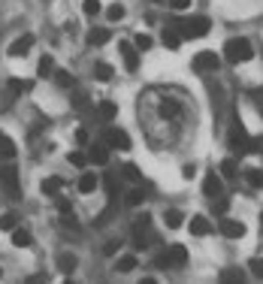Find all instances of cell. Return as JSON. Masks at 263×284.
<instances>
[{"label": "cell", "instance_id": "obj_31", "mask_svg": "<svg viewBox=\"0 0 263 284\" xmlns=\"http://www.w3.org/2000/svg\"><path fill=\"white\" fill-rule=\"evenodd\" d=\"M106 18H109V21H121V18H124V6H121V3H112V6L106 9Z\"/></svg>", "mask_w": 263, "mask_h": 284}, {"label": "cell", "instance_id": "obj_4", "mask_svg": "<svg viewBox=\"0 0 263 284\" xmlns=\"http://www.w3.org/2000/svg\"><path fill=\"white\" fill-rule=\"evenodd\" d=\"M103 142H106L109 148H118V151H127V148H130V136H127L121 127H106Z\"/></svg>", "mask_w": 263, "mask_h": 284}, {"label": "cell", "instance_id": "obj_7", "mask_svg": "<svg viewBox=\"0 0 263 284\" xmlns=\"http://www.w3.org/2000/svg\"><path fill=\"white\" fill-rule=\"evenodd\" d=\"M218 63H221V58H218L215 52L206 49V52H200L197 58H194V70H197V73H215Z\"/></svg>", "mask_w": 263, "mask_h": 284}, {"label": "cell", "instance_id": "obj_23", "mask_svg": "<svg viewBox=\"0 0 263 284\" xmlns=\"http://www.w3.org/2000/svg\"><path fill=\"white\" fill-rule=\"evenodd\" d=\"M58 269L61 272H73L76 269V254H58Z\"/></svg>", "mask_w": 263, "mask_h": 284}, {"label": "cell", "instance_id": "obj_6", "mask_svg": "<svg viewBox=\"0 0 263 284\" xmlns=\"http://www.w3.org/2000/svg\"><path fill=\"white\" fill-rule=\"evenodd\" d=\"M118 52H121V61L127 67V73H136L139 70V49L133 42H118Z\"/></svg>", "mask_w": 263, "mask_h": 284}, {"label": "cell", "instance_id": "obj_18", "mask_svg": "<svg viewBox=\"0 0 263 284\" xmlns=\"http://www.w3.org/2000/svg\"><path fill=\"white\" fill-rule=\"evenodd\" d=\"M61 188H64V179H58V176H52V179L42 182V193H46V196H58Z\"/></svg>", "mask_w": 263, "mask_h": 284}, {"label": "cell", "instance_id": "obj_37", "mask_svg": "<svg viewBox=\"0 0 263 284\" xmlns=\"http://www.w3.org/2000/svg\"><path fill=\"white\" fill-rule=\"evenodd\" d=\"M124 179H127V182H139V179H142V172H139L133 163H127V166H124Z\"/></svg>", "mask_w": 263, "mask_h": 284}, {"label": "cell", "instance_id": "obj_2", "mask_svg": "<svg viewBox=\"0 0 263 284\" xmlns=\"http://www.w3.org/2000/svg\"><path fill=\"white\" fill-rule=\"evenodd\" d=\"M224 58L230 63H245V61L254 58V46H251L245 36H233V39L224 42Z\"/></svg>", "mask_w": 263, "mask_h": 284}, {"label": "cell", "instance_id": "obj_25", "mask_svg": "<svg viewBox=\"0 0 263 284\" xmlns=\"http://www.w3.org/2000/svg\"><path fill=\"white\" fill-rule=\"evenodd\" d=\"M164 46L166 49H179V46H182V33L172 31V28H166L164 31Z\"/></svg>", "mask_w": 263, "mask_h": 284}, {"label": "cell", "instance_id": "obj_28", "mask_svg": "<svg viewBox=\"0 0 263 284\" xmlns=\"http://www.w3.org/2000/svg\"><path fill=\"white\" fill-rule=\"evenodd\" d=\"M124 203H127V206H142V203H145V190H142V188H133L130 193L124 196Z\"/></svg>", "mask_w": 263, "mask_h": 284}, {"label": "cell", "instance_id": "obj_30", "mask_svg": "<svg viewBox=\"0 0 263 284\" xmlns=\"http://www.w3.org/2000/svg\"><path fill=\"white\" fill-rule=\"evenodd\" d=\"M245 179L251 188H263V172L260 169H245Z\"/></svg>", "mask_w": 263, "mask_h": 284}, {"label": "cell", "instance_id": "obj_44", "mask_svg": "<svg viewBox=\"0 0 263 284\" xmlns=\"http://www.w3.org/2000/svg\"><path fill=\"white\" fill-rule=\"evenodd\" d=\"M58 209H61V215H70V212H73V209H70V203L61 200V196H58Z\"/></svg>", "mask_w": 263, "mask_h": 284}, {"label": "cell", "instance_id": "obj_43", "mask_svg": "<svg viewBox=\"0 0 263 284\" xmlns=\"http://www.w3.org/2000/svg\"><path fill=\"white\" fill-rule=\"evenodd\" d=\"M194 172H197V166H194V163H188V166L182 169V179H194Z\"/></svg>", "mask_w": 263, "mask_h": 284}, {"label": "cell", "instance_id": "obj_33", "mask_svg": "<svg viewBox=\"0 0 263 284\" xmlns=\"http://www.w3.org/2000/svg\"><path fill=\"white\" fill-rule=\"evenodd\" d=\"M9 91H12V94H25V91H31V82H21V79H9Z\"/></svg>", "mask_w": 263, "mask_h": 284}, {"label": "cell", "instance_id": "obj_39", "mask_svg": "<svg viewBox=\"0 0 263 284\" xmlns=\"http://www.w3.org/2000/svg\"><path fill=\"white\" fill-rule=\"evenodd\" d=\"M212 203H215V212H218V215H224V212L230 209V200H224V196H218V200H212Z\"/></svg>", "mask_w": 263, "mask_h": 284}, {"label": "cell", "instance_id": "obj_26", "mask_svg": "<svg viewBox=\"0 0 263 284\" xmlns=\"http://www.w3.org/2000/svg\"><path fill=\"white\" fill-rule=\"evenodd\" d=\"M94 76H97L100 82H109V79H112V76H115V70H112V67H109V63H94Z\"/></svg>", "mask_w": 263, "mask_h": 284}, {"label": "cell", "instance_id": "obj_13", "mask_svg": "<svg viewBox=\"0 0 263 284\" xmlns=\"http://www.w3.org/2000/svg\"><path fill=\"white\" fill-rule=\"evenodd\" d=\"M158 115H161V118H179V115H182L179 100H164V103L158 106Z\"/></svg>", "mask_w": 263, "mask_h": 284}, {"label": "cell", "instance_id": "obj_24", "mask_svg": "<svg viewBox=\"0 0 263 284\" xmlns=\"http://www.w3.org/2000/svg\"><path fill=\"white\" fill-rule=\"evenodd\" d=\"M164 221L169 230H176V227H182V221H185V215L179 212V209H169V212H164Z\"/></svg>", "mask_w": 263, "mask_h": 284}, {"label": "cell", "instance_id": "obj_14", "mask_svg": "<svg viewBox=\"0 0 263 284\" xmlns=\"http://www.w3.org/2000/svg\"><path fill=\"white\" fill-rule=\"evenodd\" d=\"M209 230H212V224L206 215H194L191 218V236H209Z\"/></svg>", "mask_w": 263, "mask_h": 284}, {"label": "cell", "instance_id": "obj_22", "mask_svg": "<svg viewBox=\"0 0 263 284\" xmlns=\"http://www.w3.org/2000/svg\"><path fill=\"white\" fill-rule=\"evenodd\" d=\"M31 233H28V230H12V245H15V248H31Z\"/></svg>", "mask_w": 263, "mask_h": 284}, {"label": "cell", "instance_id": "obj_11", "mask_svg": "<svg viewBox=\"0 0 263 284\" xmlns=\"http://www.w3.org/2000/svg\"><path fill=\"white\" fill-rule=\"evenodd\" d=\"M203 193H206L209 200H215V196H221V179H218L215 172H209V176L203 179Z\"/></svg>", "mask_w": 263, "mask_h": 284}, {"label": "cell", "instance_id": "obj_8", "mask_svg": "<svg viewBox=\"0 0 263 284\" xmlns=\"http://www.w3.org/2000/svg\"><path fill=\"white\" fill-rule=\"evenodd\" d=\"M0 182H3V188L9 196H18L21 190H18V172L12 169V166H6V169H0Z\"/></svg>", "mask_w": 263, "mask_h": 284}, {"label": "cell", "instance_id": "obj_32", "mask_svg": "<svg viewBox=\"0 0 263 284\" xmlns=\"http://www.w3.org/2000/svg\"><path fill=\"white\" fill-rule=\"evenodd\" d=\"M133 46H136L139 52H148V49H151V36H148V33H136V39H133Z\"/></svg>", "mask_w": 263, "mask_h": 284}, {"label": "cell", "instance_id": "obj_41", "mask_svg": "<svg viewBox=\"0 0 263 284\" xmlns=\"http://www.w3.org/2000/svg\"><path fill=\"white\" fill-rule=\"evenodd\" d=\"M191 3H194V0H169V6H172L176 12H182V9H188Z\"/></svg>", "mask_w": 263, "mask_h": 284}, {"label": "cell", "instance_id": "obj_36", "mask_svg": "<svg viewBox=\"0 0 263 284\" xmlns=\"http://www.w3.org/2000/svg\"><path fill=\"white\" fill-rule=\"evenodd\" d=\"M15 224H18V218H15L12 212H6V215L0 218V230H15Z\"/></svg>", "mask_w": 263, "mask_h": 284}, {"label": "cell", "instance_id": "obj_17", "mask_svg": "<svg viewBox=\"0 0 263 284\" xmlns=\"http://www.w3.org/2000/svg\"><path fill=\"white\" fill-rule=\"evenodd\" d=\"M52 73H55V58H52V55H42L39 63H36V76L46 79V76H52Z\"/></svg>", "mask_w": 263, "mask_h": 284}, {"label": "cell", "instance_id": "obj_1", "mask_svg": "<svg viewBox=\"0 0 263 284\" xmlns=\"http://www.w3.org/2000/svg\"><path fill=\"white\" fill-rule=\"evenodd\" d=\"M172 28L182 33V39H197V36H206V33H209L212 21H209L206 15H194V18H176Z\"/></svg>", "mask_w": 263, "mask_h": 284}, {"label": "cell", "instance_id": "obj_29", "mask_svg": "<svg viewBox=\"0 0 263 284\" xmlns=\"http://www.w3.org/2000/svg\"><path fill=\"white\" fill-rule=\"evenodd\" d=\"M82 12H85L88 18L100 15V0H82Z\"/></svg>", "mask_w": 263, "mask_h": 284}, {"label": "cell", "instance_id": "obj_9", "mask_svg": "<svg viewBox=\"0 0 263 284\" xmlns=\"http://www.w3.org/2000/svg\"><path fill=\"white\" fill-rule=\"evenodd\" d=\"M31 49H33V33H25V36H18V39L9 46V58H25Z\"/></svg>", "mask_w": 263, "mask_h": 284}, {"label": "cell", "instance_id": "obj_20", "mask_svg": "<svg viewBox=\"0 0 263 284\" xmlns=\"http://www.w3.org/2000/svg\"><path fill=\"white\" fill-rule=\"evenodd\" d=\"M136 266H139V260H136L133 254H124V257L115 260V269H118V272H133Z\"/></svg>", "mask_w": 263, "mask_h": 284}, {"label": "cell", "instance_id": "obj_45", "mask_svg": "<svg viewBox=\"0 0 263 284\" xmlns=\"http://www.w3.org/2000/svg\"><path fill=\"white\" fill-rule=\"evenodd\" d=\"M106 190L115 193V176H106Z\"/></svg>", "mask_w": 263, "mask_h": 284}, {"label": "cell", "instance_id": "obj_40", "mask_svg": "<svg viewBox=\"0 0 263 284\" xmlns=\"http://www.w3.org/2000/svg\"><path fill=\"white\" fill-rule=\"evenodd\" d=\"M70 163H73V166H85V163H88V155H82V151H73V155H70Z\"/></svg>", "mask_w": 263, "mask_h": 284}, {"label": "cell", "instance_id": "obj_12", "mask_svg": "<svg viewBox=\"0 0 263 284\" xmlns=\"http://www.w3.org/2000/svg\"><path fill=\"white\" fill-rule=\"evenodd\" d=\"M88 160H91L94 166H106V163H109V145H91Z\"/></svg>", "mask_w": 263, "mask_h": 284}, {"label": "cell", "instance_id": "obj_42", "mask_svg": "<svg viewBox=\"0 0 263 284\" xmlns=\"http://www.w3.org/2000/svg\"><path fill=\"white\" fill-rule=\"evenodd\" d=\"M76 142L79 145H88V130H76Z\"/></svg>", "mask_w": 263, "mask_h": 284}, {"label": "cell", "instance_id": "obj_19", "mask_svg": "<svg viewBox=\"0 0 263 284\" xmlns=\"http://www.w3.org/2000/svg\"><path fill=\"white\" fill-rule=\"evenodd\" d=\"M97 176H94V172H82V179H79V190H82V193H94V190H97Z\"/></svg>", "mask_w": 263, "mask_h": 284}, {"label": "cell", "instance_id": "obj_27", "mask_svg": "<svg viewBox=\"0 0 263 284\" xmlns=\"http://www.w3.org/2000/svg\"><path fill=\"white\" fill-rule=\"evenodd\" d=\"M221 281H224V284L245 281V272H242V269H224V272H221Z\"/></svg>", "mask_w": 263, "mask_h": 284}, {"label": "cell", "instance_id": "obj_15", "mask_svg": "<svg viewBox=\"0 0 263 284\" xmlns=\"http://www.w3.org/2000/svg\"><path fill=\"white\" fill-rule=\"evenodd\" d=\"M109 36H112V33L106 31V28H94V31H88L85 39H88V46H106V42H109Z\"/></svg>", "mask_w": 263, "mask_h": 284}, {"label": "cell", "instance_id": "obj_3", "mask_svg": "<svg viewBox=\"0 0 263 284\" xmlns=\"http://www.w3.org/2000/svg\"><path fill=\"white\" fill-rule=\"evenodd\" d=\"M185 263H188V248H185V245H169V248L155 260L158 269H172V266H185Z\"/></svg>", "mask_w": 263, "mask_h": 284}, {"label": "cell", "instance_id": "obj_34", "mask_svg": "<svg viewBox=\"0 0 263 284\" xmlns=\"http://www.w3.org/2000/svg\"><path fill=\"white\" fill-rule=\"evenodd\" d=\"M248 269H251L254 278H263V257H251L248 260Z\"/></svg>", "mask_w": 263, "mask_h": 284}, {"label": "cell", "instance_id": "obj_5", "mask_svg": "<svg viewBox=\"0 0 263 284\" xmlns=\"http://www.w3.org/2000/svg\"><path fill=\"white\" fill-rule=\"evenodd\" d=\"M230 148L239 151V155H242V151H251V136H248V130L242 124H236L230 130Z\"/></svg>", "mask_w": 263, "mask_h": 284}, {"label": "cell", "instance_id": "obj_10", "mask_svg": "<svg viewBox=\"0 0 263 284\" xmlns=\"http://www.w3.org/2000/svg\"><path fill=\"white\" fill-rule=\"evenodd\" d=\"M218 227H221V236H227V239H242V236H245V224H242V221L224 218Z\"/></svg>", "mask_w": 263, "mask_h": 284}, {"label": "cell", "instance_id": "obj_16", "mask_svg": "<svg viewBox=\"0 0 263 284\" xmlns=\"http://www.w3.org/2000/svg\"><path fill=\"white\" fill-rule=\"evenodd\" d=\"M12 158H15V142L6 133H0V160H12Z\"/></svg>", "mask_w": 263, "mask_h": 284}, {"label": "cell", "instance_id": "obj_47", "mask_svg": "<svg viewBox=\"0 0 263 284\" xmlns=\"http://www.w3.org/2000/svg\"><path fill=\"white\" fill-rule=\"evenodd\" d=\"M260 227H263V218H260Z\"/></svg>", "mask_w": 263, "mask_h": 284}, {"label": "cell", "instance_id": "obj_38", "mask_svg": "<svg viewBox=\"0 0 263 284\" xmlns=\"http://www.w3.org/2000/svg\"><path fill=\"white\" fill-rule=\"evenodd\" d=\"M55 82H58L61 88H73V76H70V73H55Z\"/></svg>", "mask_w": 263, "mask_h": 284}, {"label": "cell", "instance_id": "obj_35", "mask_svg": "<svg viewBox=\"0 0 263 284\" xmlns=\"http://www.w3.org/2000/svg\"><path fill=\"white\" fill-rule=\"evenodd\" d=\"M221 172H224L227 179H233V176L239 172V163H236V160H233V158H227V160H224V163H221Z\"/></svg>", "mask_w": 263, "mask_h": 284}, {"label": "cell", "instance_id": "obj_21", "mask_svg": "<svg viewBox=\"0 0 263 284\" xmlns=\"http://www.w3.org/2000/svg\"><path fill=\"white\" fill-rule=\"evenodd\" d=\"M97 112H100V118H103V121H115V115H118V106H115L112 100H103Z\"/></svg>", "mask_w": 263, "mask_h": 284}, {"label": "cell", "instance_id": "obj_46", "mask_svg": "<svg viewBox=\"0 0 263 284\" xmlns=\"http://www.w3.org/2000/svg\"><path fill=\"white\" fill-rule=\"evenodd\" d=\"M103 251H106L109 257H112V254L118 251V242H106V248H103Z\"/></svg>", "mask_w": 263, "mask_h": 284}]
</instances>
